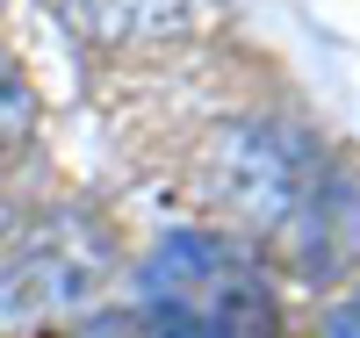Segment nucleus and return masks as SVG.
Listing matches in <instances>:
<instances>
[{
  "instance_id": "3",
  "label": "nucleus",
  "mask_w": 360,
  "mask_h": 338,
  "mask_svg": "<svg viewBox=\"0 0 360 338\" xmlns=\"http://www.w3.org/2000/svg\"><path fill=\"white\" fill-rule=\"evenodd\" d=\"M86 37H166L195 15V0H58Z\"/></svg>"
},
{
  "instance_id": "1",
  "label": "nucleus",
  "mask_w": 360,
  "mask_h": 338,
  "mask_svg": "<svg viewBox=\"0 0 360 338\" xmlns=\"http://www.w3.org/2000/svg\"><path fill=\"white\" fill-rule=\"evenodd\" d=\"M209 202L245 238L274 245L288 266H303L310 281L360 259V188L310 137L231 130L209 159Z\"/></svg>"
},
{
  "instance_id": "2",
  "label": "nucleus",
  "mask_w": 360,
  "mask_h": 338,
  "mask_svg": "<svg viewBox=\"0 0 360 338\" xmlns=\"http://www.w3.org/2000/svg\"><path fill=\"white\" fill-rule=\"evenodd\" d=\"M152 338H274V288L224 238H166L137 273Z\"/></svg>"
}]
</instances>
